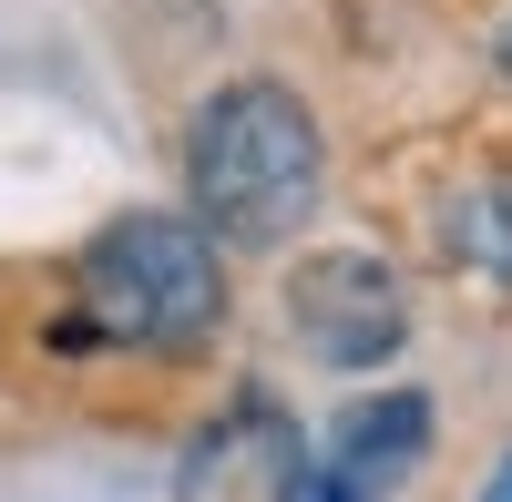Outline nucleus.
Here are the masks:
<instances>
[{
    "mask_svg": "<svg viewBox=\"0 0 512 502\" xmlns=\"http://www.w3.org/2000/svg\"><path fill=\"white\" fill-rule=\"evenodd\" d=\"M318 195H328V134L277 72L216 82L195 103V123H185V205L216 246H236V257L287 246L318 216Z\"/></svg>",
    "mask_w": 512,
    "mask_h": 502,
    "instance_id": "f257e3e1",
    "label": "nucleus"
},
{
    "mask_svg": "<svg viewBox=\"0 0 512 502\" xmlns=\"http://www.w3.org/2000/svg\"><path fill=\"white\" fill-rule=\"evenodd\" d=\"M277 502H379V492H359L349 472L328 462V451H308V462H297V472L277 482Z\"/></svg>",
    "mask_w": 512,
    "mask_h": 502,
    "instance_id": "423d86ee",
    "label": "nucleus"
},
{
    "mask_svg": "<svg viewBox=\"0 0 512 502\" xmlns=\"http://www.w3.org/2000/svg\"><path fill=\"white\" fill-rule=\"evenodd\" d=\"M72 298L103 349L195 359L226 328V246L195 216H113L72 267Z\"/></svg>",
    "mask_w": 512,
    "mask_h": 502,
    "instance_id": "f03ea898",
    "label": "nucleus"
},
{
    "mask_svg": "<svg viewBox=\"0 0 512 502\" xmlns=\"http://www.w3.org/2000/svg\"><path fill=\"white\" fill-rule=\"evenodd\" d=\"M287 328L318 369H379L410 349V277L379 246H318L287 267Z\"/></svg>",
    "mask_w": 512,
    "mask_h": 502,
    "instance_id": "7ed1b4c3",
    "label": "nucleus"
},
{
    "mask_svg": "<svg viewBox=\"0 0 512 502\" xmlns=\"http://www.w3.org/2000/svg\"><path fill=\"white\" fill-rule=\"evenodd\" d=\"M482 502H512V462H502V472H492V482H482Z\"/></svg>",
    "mask_w": 512,
    "mask_h": 502,
    "instance_id": "6e6552de",
    "label": "nucleus"
},
{
    "mask_svg": "<svg viewBox=\"0 0 512 502\" xmlns=\"http://www.w3.org/2000/svg\"><path fill=\"white\" fill-rule=\"evenodd\" d=\"M431 390H369V400H349V410H338V421H328V462L338 472H349L359 492H379V502H390L420 462H431Z\"/></svg>",
    "mask_w": 512,
    "mask_h": 502,
    "instance_id": "20e7f679",
    "label": "nucleus"
},
{
    "mask_svg": "<svg viewBox=\"0 0 512 502\" xmlns=\"http://www.w3.org/2000/svg\"><path fill=\"white\" fill-rule=\"evenodd\" d=\"M441 267H461L472 287H512V164H472L441 195Z\"/></svg>",
    "mask_w": 512,
    "mask_h": 502,
    "instance_id": "39448f33",
    "label": "nucleus"
},
{
    "mask_svg": "<svg viewBox=\"0 0 512 502\" xmlns=\"http://www.w3.org/2000/svg\"><path fill=\"white\" fill-rule=\"evenodd\" d=\"M492 72H502V82H512V21H502V31H492Z\"/></svg>",
    "mask_w": 512,
    "mask_h": 502,
    "instance_id": "0eeeda50",
    "label": "nucleus"
}]
</instances>
